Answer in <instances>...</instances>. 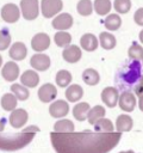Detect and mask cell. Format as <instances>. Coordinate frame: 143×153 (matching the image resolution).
Returning <instances> with one entry per match:
<instances>
[{"label": "cell", "instance_id": "cell-40", "mask_svg": "<svg viewBox=\"0 0 143 153\" xmlns=\"http://www.w3.org/2000/svg\"><path fill=\"white\" fill-rule=\"evenodd\" d=\"M5 124H6V120L5 118H0V133L5 129Z\"/></svg>", "mask_w": 143, "mask_h": 153}, {"label": "cell", "instance_id": "cell-9", "mask_svg": "<svg viewBox=\"0 0 143 153\" xmlns=\"http://www.w3.org/2000/svg\"><path fill=\"white\" fill-rule=\"evenodd\" d=\"M118 104H119V108L123 110V111H126V112H131L133 111L135 106H136V97L132 92L130 91H124L120 96H119V99H118Z\"/></svg>", "mask_w": 143, "mask_h": 153}, {"label": "cell", "instance_id": "cell-21", "mask_svg": "<svg viewBox=\"0 0 143 153\" xmlns=\"http://www.w3.org/2000/svg\"><path fill=\"white\" fill-rule=\"evenodd\" d=\"M82 96H83V90L77 84H72L66 90V98L69 102H77L82 98Z\"/></svg>", "mask_w": 143, "mask_h": 153}, {"label": "cell", "instance_id": "cell-33", "mask_svg": "<svg viewBox=\"0 0 143 153\" xmlns=\"http://www.w3.org/2000/svg\"><path fill=\"white\" fill-rule=\"evenodd\" d=\"M72 82V74L66 69H61L56 74V84L60 87H68Z\"/></svg>", "mask_w": 143, "mask_h": 153}, {"label": "cell", "instance_id": "cell-19", "mask_svg": "<svg viewBox=\"0 0 143 153\" xmlns=\"http://www.w3.org/2000/svg\"><path fill=\"white\" fill-rule=\"evenodd\" d=\"M132 126H133V121L129 115H125V114L119 115L117 117V120H116V129L119 133L131 130Z\"/></svg>", "mask_w": 143, "mask_h": 153}, {"label": "cell", "instance_id": "cell-8", "mask_svg": "<svg viewBox=\"0 0 143 153\" xmlns=\"http://www.w3.org/2000/svg\"><path fill=\"white\" fill-rule=\"evenodd\" d=\"M56 96H57V88L50 82H46L38 88V98L43 103H50L56 98Z\"/></svg>", "mask_w": 143, "mask_h": 153}, {"label": "cell", "instance_id": "cell-34", "mask_svg": "<svg viewBox=\"0 0 143 153\" xmlns=\"http://www.w3.org/2000/svg\"><path fill=\"white\" fill-rule=\"evenodd\" d=\"M76 10H77L79 14H81V16H83V17H87V16L92 14V12H93L92 1H91V0H80V1L77 2Z\"/></svg>", "mask_w": 143, "mask_h": 153}, {"label": "cell", "instance_id": "cell-38", "mask_svg": "<svg viewBox=\"0 0 143 153\" xmlns=\"http://www.w3.org/2000/svg\"><path fill=\"white\" fill-rule=\"evenodd\" d=\"M133 19H135V23H136V24L143 26V7L138 8V10L135 12V14H133Z\"/></svg>", "mask_w": 143, "mask_h": 153}, {"label": "cell", "instance_id": "cell-20", "mask_svg": "<svg viewBox=\"0 0 143 153\" xmlns=\"http://www.w3.org/2000/svg\"><path fill=\"white\" fill-rule=\"evenodd\" d=\"M80 44L86 51H94L98 48V38L93 33H85L80 38Z\"/></svg>", "mask_w": 143, "mask_h": 153}, {"label": "cell", "instance_id": "cell-1", "mask_svg": "<svg viewBox=\"0 0 143 153\" xmlns=\"http://www.w3.org/2000/svg\"><path fill=\"white\" fill-rule=\"evenodd\" d=\"M122 133L72 131L50 133L52 147L57 153H108L120 141Z\"/></svg>", "mask_w": 143, "mask_h": 153}, {"label": "cell", "instance_id": "cell-12", "mask_svg": "<svg viewBox=\"0 0 143 153\" xmlns=\"http://www.w3.org/2000/svg\"><path fill=\"white\" fill-rule=\"evenodd\" d=\"M118 99H119V92L116 87H105L101 92V100L104 102L105 105H107L108 108H114L118 104Z\"/></svg>", "mask_w": 143, "mask_h": 153}, {"label": "cell", "instance_id": "cell-45", "mask_svg": "<svg viewBox=\"0 0 143 153\" xmlns=\"http://www.w3.org/2000/svg\"><path fill=\"white\" fill-rule=\"evenodd\" d=\"M1 65H2V57H1V55H0V67H1Z\"/></svg>", "mask_w": 143, "mask_h": 153}, {"label": "cell", "instance_id": "cell-7", "mask_svg": "<svg viewBox=\"0 0 143 153\" xmlns=\"http://www.w3.org/2000/svg\"><path fill=\"white\" fill-rule=\"evenodd\" d=\"M27 118H29V115H27L26 110L19 108V109H14L13 111H11L8 121H10V124L14 129H19V128L24 127V124L27 122Z\"/></svg>", "mask_w": 143, "mask_h": 153}, {"label": "cell", "instance_id": "cell-23", "mask_svg": "<svg viewBox=\"0 0 143 153\" xmlns=\"http://www.w3.org/2000/svg\"><path fill=\"white\" fill-rule=\"evenodd\" d=\"M104 25L106 29H108L110 31H114L118 30L122 25V18L117 14V13H111L108 14L105 19H104Z\"/></svg>", "mask_w": 143, "mask_h": 153}, {"label": "cell", "instance_id": "cell-10", "mask_svg": "<svg viewBox=\"0 0 143 153\" xmlns=\"http://www.w3.org/2000/svg\"><path fill=\"white\" fill-rule=\"evenodd\" d=\"M69 112V105L66 100L58 99L50 104L49 106V114L55 118H62Z\"/></svg>", "mask_w": 143, "mask_h": 153}, {"label": "cell", "instance_id": "cell-46", "mask_svg": "<svg viewBox=\"0 0 143 153\" xmlns=\"http://www.w3.org/2000/svg\"><path fill=\"white\" fill-rule=\"evenodd\" d=\"M142 60H143V59H142Z\"/></svg>", "mask_w": 143, "mask_h": 153}, {"label": "cell", "instance_id": "cell-25", "mask_svg": "<svg viewBox=\"0 0 143 153\" xmlns=\"http://www.w3.org/2000/svg\"><path fill=\"white\" fill-rule=\"evenodd\" d=\"M105 108L101 105H95L92 109H89L88 115H87V120L89 122V124H94L98 120L102 118L105 116Z\"/></svg>", "mask_w": 143, "mask_h": 153}, {"label": "cell", "instance_id": "cell-15", "mask_svg": "<svg viewBox=\"0 0 143 153\" xmlns=\"http://www.w3.org/2000/svg\"><path fill=\"white\" fill-rule=\"evenodd\" d=\"M1 75L6 81H14L19 76V66L14 61H8L1 69Z\"/></svg>", "mask_w": 143, "mask_h": 153}, {"label": "cell", "instance_id": "cell-42", "mask_svg": "<svg viewBox=\"0 0 143 153\" xmlns=\"http://www.w3.org/2000/svg\"><path fill=\"white\" fill-rule=\"evenodd\" d=\"M139 41H141V43H143V30L139 32Z\"/></svg>", "mask_w": 143, "mask_h": 153}, {"label": "cell", "instance_id": "cell-16", "mask_svg": "<svg viewBox=\"0 0 143 153\" xmlns=\"http://www.w3.org/2000/svg\"><path fill=\"white\" fill-rule=\"evenodd\" d=\"M62 56H63V59H64L67 62H69V63H75V62H77V61L81 59V56H82L81 48H79V47L75 45V44H72V45L69 44L68 47H66V48L63 49Z\"/></svg>", "mask_w": 143, "mask_h": 153}, {"label": "cell", "instance_id": "cell-17", "mask_svg": "<svg viewBox=\"0 0 143 153\" xmlns=\"http://www.w3.org/2000/svg\"><path fill=\"white\" fill-rule=\"evenodd\" d=\"M27 54V48L23 42H15L11 45L10 50H8V55L12 60L14 61H21L25 59Z\"/></svg>", "mask_w": 143, "mask_h": 153}, {"label": "cell", "instance_id": "cell-24", "mask_svg": "<svg viewBox=\"0 0 143 153\" xmlns=\"http://www.w3.org/2000/svg\"><path fill=\"white\" fill-rule=\"evenodd\" d=\"M82 80H83L87 85L94 86V85H97V84L100 81V75H99V73H98L95 69H93V68H87V69H85L83 73H82Z\"/></svg>", "mask_w": 143, "mask_h": 153}, {"label": "cell", "instance_id": "cell-39", "mask_svg": "<svg viewBox=\"0 0 143 153\" xmlns=\"http://www.w3.org/2000/svg\"><path fill=\"white\" fill-rule=\"evenodd\" d=\"M133 91H135V94L138 96V97H142L143 96V84L139 82L137 85L133 86Z\"/></svg>", "mask_w": 143, "mask_h": 153}, {"label": "cell", "instance_id": "cell-30", "mask_svg": "<svg viewBox=\"0 0 143 153\" xmlns=\"http://www.w3.org/2000/svg\"><path fill=\"white\" fill-rule=\"evenodd\" d=\"M93 126H94V131H99V133H112L114 129L112 122L104 117L98 120Z\"/></svg>", "mask_w": 143, "mask_h": 153}, {"label": "cell", "instance_id": "cell-18", "mask_svg": "<svg viewBox=\"0 0 143 153\" xmlns=\"http://www.w3.org/2000/svg\"><path fill=\"white\" fill-rule=\"evenodd\" d=\"M20 81L26 87H36L39 84V75L33 69H27L20 75Z\"/></svg>", "mask_w": 143, "mask_h": 153}, {"label": "cell", "instance_id": "cell-13", "mask_svg": "<svg viewBox=\"0 0 143 153\" xmlns=\"http://www.w3.org/2000/svg\"><path fill=\"white\" fill-rule=\"evenodd\" d=\"M52 27L58 31H64L72 27L73 25V17L69 13H60L52 19Z\"/></svg>", "mask_w": 143, "mask_h": 153}, {"label": "cell", "instance_id": "cell-4", "mask_svg": "<svg viewBox=\"0 0 143 153\" xmlns=\"http://www.w3.org/2000/svg\"><path fill=\"white\" fill-rule=\"evenodd\" d=\"M20 11L26 20H33L38 17L39 5L38 0H20Z\"/></svg>", "mask_w": 143, "mask_h": 153}, {"label": "cell", "instance_id": "cell-26", "mask_svg": "<svg viewBox=\"0 0 143 153\" xmlns=\"http://www.w3.org/2000/svg\"><path fill=\"white\" fill-rule=\"evenodd\" d=\"M99 39H100V45L106 49V50H111L116 47V38L113 35H111L110 32H100V36H99Z\"/></svg>", "mask_w": 143, "mask_h": 153}, {"label": "cell", "instance_id": "cell-6", "mask_svg": "<svg viewBox=\"0 0 143 153\" xmlns=\"http://www.w3.org/2000/svg\"><path fill=\"white\" fill-rule=\"evenodd\" d=\"M20 17V8L15 4H6L1 8V18L6 23H15Z\"/></svg>", "mask_w": 143, "mask_h": 153}, {"label": "cell", "instance_id": "cell-29", "mask_svg": "<svg viewBox=\"0 0 143 153\" xmlns=\"http://www.w3.org/2000/svg\"><path fill=\"white\" fill-rule=\"evenodd\" d=\"M54 131L57 133H72L74 131V123L70 120H58L54 124Z\"/></svg>", "mask_w": 143, "mask_h": 153}, {"label": "cell", "instance_id": "cell-31", "mask_svg": "<svg viewBox=\"0 0 143 153\" xmlns=\"http://www.w3.org/2000/svg\"><path fill=\"white\" fill-rule=\"evenodd\" d=\"M54 41L56 43V45L61 47V48H66L72 42V36L69 32L67 31H57L54 36Z\"/></svg>", "mask_w": 143, "mask_h": 153}, {"label": "cell", "instance_id": "cell-11", "mask_svg": "<svg viewBox=\"0 0 143 153\" xmlns=\"http://www.w3.org/2000/svg\"><path fill=\"white\" fill-rule=\"evenodd\" d=\"M49 45H50V37L45 32L36 33L33 36V38L31 39V47L37 53L46 50L49 48Z\"/></svg>", "mask_w": 143, "mask_h": 153}, {"label": "cell", "instance_id": "cell-41", "mask_svg": "<svg viewBox=\"0 0 143 153\" xmlns=\"http://www.w3.org/2000/svg\"><path fill=\"white\" fill-rule=\"evenodd\" d=\"M138 108L141 111H143V96L139 97V100H138Z\"/></svg>", "mask_w": 143, "mask_h": 153}, {"label": "cell", "instance_id": "cell-3", "mask_svg": "<svg viewBox=\"0 0 143 153\" xmlns=\"http://www.w3.org/2000/svg\"><path fill=\"white\" fill-rule=\"evenodd\" d=\"M141 63L138 60H132L126 66L122 67L117 74L116 82L119 84V87H130L136 84L141 78Z\"/></svg>", "mask_w": 143, "mask_h": 153}, {"label": "cell", "instance_id": "cell-36", "mask_svg": "<svg viewBox=\"0 0 143 153\" xmlns=\"http://www.w3.org/2000/svg\"><path fill=\"white\" fill-rule=\"evenodd\" d=\"M128 54L132 60L139 61L141 59H143V47L139 45L138 43H132V45L128 50Z\"/></svg>", "mask_w": 143, "mask_h": 153}, {"label": "cell", "instance_id": "cell-32", "mask_svg": "<svg viewBox=\"0 0 143 153\" xmlns=\"http://www.w3.org/2000/svg\"><path fill=\"white\" fill-rule=\"evenodd\" d=\"M11 92L17 97L18 100H26L30 96V92L26 86H23L21 84H13L11 86Z\"/></svg>", "mask_w": 143, "mask_h": 153}, {"label": "cell", "instance_id": "cell-37", "mask_svg": "<svg viewBox=\"0 0 143 153\" xmlns=\"http://www.w3.org/2000/svg\"><path fill=\"white\" fill-rule=\"evenodd\" d=\"M11 44V33L7 29L0 30V50H5Z\"/></svg>", "mask_w": 143, "mask_h": 153}, {"label": "cell", "instance_id": "cell-2", "mask_svg": "<svg viewBox=\"0 0 143 153\" xmlns=\"http://www.w3.org/2000/svg\"><path fill=\"white\" fill-rule=\"evenodd\" d=\"M37 131H39L37 126H30L19 133H0V149L7 152L21 149L32 141Z\"/></svg>", "mask_w": 143, "mask_h": 153}, {"label": "cell", "instance_id": "cell-28", "mask_svg": "<svg viewBox=\"0 0 143 153\" xmlns=\"http://www.w3.org/2000/svg\"><path fill=\"white\" fill-rule=\"evenodd\" d=\"M111 1L110 0H94L93 10L99 16H106L111 11Z\"/></svg>", "mask_w": 143, "mask_h": 153}, {"label": "cell", "instance_id": "cell-22", "mask_svg": "<svg viewBox=\"0 0 143 153\" xmlns=\"http://www.w3.org/2000/svg\"><path fill=\"white\" fill-rule=\"evenodd\" d=\"M89 109H91V106H89L88 103H86V102L77 103L73 108V115H74V117L77 121H85L87 118V115H88Z\"/></svg>", "mask_w": 143, "mask_h": 153}, {"label": "cell", "instance_id": "cell-27", "mask_svg": "<svg viewBox=\"0 0 143 153\" xmlns=\"http://www.w3.org/2000/svg\"><path fill=\"white\" fill-rule=\"evenodd\" d=\"M17 97L11 92V93H5L1 97V106L6 111H13L17 106Z\"/></svg>", "mask_w": 143, "mask_h": 153}, {"label": "cell", "instance_id": "cell-5", "mask_svg": "<svg viewBox=\"0 0 143 153\" xmlns=\"http://www.w3.org/2000/svg\"><path fill=\"white\" fill-rule=\"evenodd\" d=\"M63 7L62 0H42L41 1V11L43 17L52 18L54 16L58 14Z\"/></svg>", "mask_w": 143, "mask_h": 153}, {"label": "cell", "instance_id": "cell-44", "mask_svg": "<svg viewBox=\"0 0 143 153\" xmlns=\"http://www.w3.org/2000/svg\"><path fill=\"white\" fill-rule=\"evenodd\" d=\"M139 82H142L143 84V74L141 75V78H139Z\"/></svg>", "mask_w": 143, "mask_h": 153}, {"label": "cell", "instance_id": "cell-35", "mask_svg": "<svg viewBox=\"0 0 143 153\" xmlns=\"http://www.w3.org/2000/svg\"><path fill=\"white\" fill-rule=\"evenodd\" d=\"M113 7L118 13L125 14L131 8V0H114Z\"/></svg>", "mask_w": 143, "mask_h": 153}, {"label": "cell", "instance_id": "cell-43", "mask_svg": "<svg viewBox=\"0 0 143 153\" xmlns=\"http://www.w3.org/2000/svg\"><path fill=\"white\" fill-rule=\"evenodd\" d=\"M119 153H136V152H133L132 149H128V151H122V152H119Z\"/></svg>", "mask_w": 143, "mask_h": 153}, {"label": "cell", "instance_id": "cell-14", "mask_svg": "<svg viewBox=\"0 0 143 153\" xmlns=\"http://www.w3.org/2000/svg\"><path fill=\"white\" fill-rule=\"evenodd\" d=\"M30 65H31V67H33V69L44 72L50 67V57L45 54L37 53V54L32 55V57L30 59Z\"/></svg>", "mask_w": 143, "mask_h": 153}]
</instances>
